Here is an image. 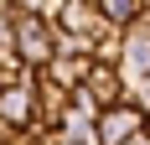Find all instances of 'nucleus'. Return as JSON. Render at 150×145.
Listing matches in <instances>:
<instances>
[{
	"instance_id": "obj_1",
	"label": "nucleus",
	"mask_w": 150,
	"mask_h": 145,
	"mask_svg": "<svg viewBox=\"0 0 150 145\" xmlns=\"http://www.w3.org/2000/svg\"><path fill=\"white\" fill-rule=\"evenodd\" d=\"M140 135H150V119L140 114L135 104H119V109H104L98 114V145H129Z\"/></svg>"
},
{
	"instance_id": "obj_2",
	"label": "nucleus",
	"mask_w": 150,
	"mask_h": 145,
	"mask_svg": "<svg viewBox=\"0 0 150 145\" xmlns=\"http://www.w3.org/2000/svg\"><path fill=\"white\" fill-rule=\"evenodd\" d=\"M57 31H62V36H78V42H93V36L104 31L98 0H62V11H57Z\"/></svg>"
},
{
	"instance_id": "obj_3",
	"label": "nucleus",
	"mask_w": 150,
	"mask_h": 145,
	"mask_svg": "<svg viewBox=\"0 0 150 145\" xmlns=\"http://www.w3.org/2000/svg\"><path fill=\"white\" fill-rule=\"evenodd\" d=\"M0 124H11V130H31L36 124V78L31 83H11L0 93Z\"/></svg>"
},
{
	"instance_id": "obj_4",
	"label": "nucleus",
	"mask_w": 150,
	"mask_h": 145,
	"mask_svg": "<svg viewBox=\"0 0 150 145\" xmlns=\"http://www.w3.org/2000/svg\"><path fill=\"white\" fill-rule=\"evenodd\" d=\"M67 109H73V93H67L62 83H52V78L36 72V124H42V130H57Z\"/></svg>"
},
{
	"instance_id": "obj_5",
	"label": "nucleus",
	"mask_w": 150,
	"mask_h": 145,
	"mask_svg": "<svg viewBox=\"0 0 150 145\" xmlns=\"http://www.w3.org/2000/svg\"><path fill=\"white\" fill-rule=\"evenodd\" d=\"M140 5H145V0H98V16H104L109 31H129L135 16H140Z\"/></svg>"
},
{
	"instance_id": "obj_6",
	"label": "nucleus",
	"mask_w": 150,
	"mask_h": 145,
	"mask_svg": "<svg viewBox=\"0 0 150 145\" xmlns=\"http://www.w3.org/2000/svg\"><path fill=\"white\" fill-rule=\"evenodd\" d=\"M129 104H135L140 114H145V119H150V83H140V88H135V99H129Z\"/></svg>"
}]
</instances>
